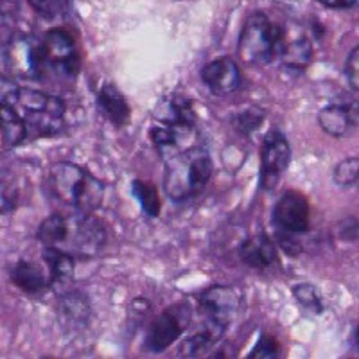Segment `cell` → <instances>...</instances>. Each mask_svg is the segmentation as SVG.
<instances>
[{"mask_svg": "<svg viewBox=\"0 0 359 359\" xmlns=\"http://www.w3.org/2000/svg\"><path fill=\"white\" fill-rule=\"evenodd\" d=\"M38 241L45 248L62 250L74 259H90L104 248L108 232L92 214L72 210L47 217L38 229Z\"/></svg>", "mask_w": 359, "mask_h": 359, "instance_id": "1", "label": "cell"}, {"mask_svg": "<svg viewBox=\"0 0 359 359\" xmlns=\"http://www.w3.org/2000/svg\"><path fill=\"white\" fill-rule=\"evenodd\" d=\"M6 101L22 118L27 139L53 137L63 128L65 102L56 95L43 94L38 90L17 88L6 97Z\"/></svg>", "mask_w": 359, "mask_h": 359, "instance_id": "2", "label": "cell"}, {"mask_svg": "<svg viewBox=\"0 0 359 359\" xmlns=\"http://www.w3.org/2000/svg\"><path fill=\"white\" fill-rule=\"evenodd\" d=\"M49 185L54 196L70 210L92 214L104 198V187L86 169L76 163L62 162L50 169Z\"/></svg>", "mask_w": 359, "mask_h": 359, "instance_id": "3", "label": "cell"}, {"mask_svg": "<svg viewBox=\"0 0 359 359\" xmlns=\"http://www.w3.org/2000/svg\"><path fill=\"white\" fill-rule=\"evenodd\" d=\"M212 176V158L205 149L191 147L168 160L165 192L175 201H185L207 187Z\"/></svg>", "mask_w": 359, "mask_h": 359, "instance_id": "4", "label": "cell"}, {"mask_svg": "<svg viewBox=\"0 0 359 359\" xmlns=\"http://www.w3.org/2000/svg\"><path fill=\"white\" fill-rule=\"evenodd\" d=\"M284 34L278 25L262 13H255L245 22L239 36L237 53L246 65H266L278 56Z\"/></svg>", "mask_w": 359, "mask_h": 359, "instance_id": "5", "label": "cell"}, {"mask_svg": "<svg viewBox=\"0 0 359 359\" xmlns=\"http://www.w3.org/2000/svg\"><path fill=\"white\" fill-rule=\"evenodd\" d=\"M239 293L229 286H214L200 297V313L203 318L200 332L212 345L226 332L233 314L239 309Z\"/></svg>", "mask_w": 359, "mask_h": 359, "instance_id": "6", "label": "cell"}, {"mask_svg": "<svg viewBox=\"0 0 359 359\" xmlns=\"http://www.w3.org/2000/svg\"><path fill=\"white\" fill-rule=\"evenodd\" d=\"M6 62L15 76L29 81H38L47 69L41 41L29 34H17L9 40L6 47Z\"/></svg>", "mask_w": 359, "mask_h": 359, "instance_id": "7", "label": "cell"}, {"mask_svg": "<svg viewBox=\"0 0 359 359\" xmlns=\"http://www.w3.org/2000/svg\"><path fill=\"white\" fill-rule=\"evenodd\" d=\"M191 322V309L185 304H176L160 313L146 334V347L149 352H163L169 348Z\"/></svg>", "mask_w": 359, "mask_h": 359, "instance_id": "8", "label": "cell"}, {"mask_svg": "<svg viewBox=\"0 0 359 359\" xmlns=\"http://www.w3.org/2000/svg\"><path fill=\"white\" fill-rule=\"evenodd\" d=\"M291 160V147L286 135L271 130L262 140L261 147V187L271 191L278 184Z\"/></svg>", "mask_w": 359, "mask_h": 359, "instance_id": "9", "label": "cell"}, {"mask_svg": "<svg viewBox=\"0 0 359 359\" xmlns=\"http://www.w3.org/2000/svg\"><path fill=\"white\" fill-rule=\"evenodd\" d=\"M41 49L47 67L62 70L67 76H76L79 72L81 60H79L78 47L65 29H53L45 34L41 40Z\"/></svg>", "mask_w": 359, "mask_h": 359, "instance_id": "10", "label": "cell"}, {"mask_svg": "<svg viewBox=\"0 0 359 359\" xmlns=\"http://www.w3.org/2000/svg\"><path fill=\"white\" fill-rule=\"evenodd\" d=\"M311 210L309 203L300 192L290 191L282 194L273 208V223L278 233H304L309 230Z\"/></svg>", "mask_w": 359, "mask_h": 359, "instance_id": "11", "label": "cell"}, {"mask_svg": "<svg viewBox=\"0 0 359 359\" xmlns=\"http://www.w3.org/2000/svg\"><path fill=\"white\" fill-rule=\"evenodd\" d=\"M155 118L158 124L175 128L180 131L191 133L196 126V111L192 108V102L185 95H169L158 102L155 110Z\"/></svg>", "mask_w": 359, "mask_h": 359, "instance_id": "12", "label": "cell"}, {"mask_svg": "<svg viewBox=\"0 0 359 359\" xmlns=\"http://www.w3.org/2000/svg\"><path fill=\"white\" fill-rule=\"evenodd\" d=\"M201 79L216 95H229L241 86L239 67L230 57H217L201 70Z\"/></svg>", "mask_w": 359, "mask_h": 359, "instance_id": "13", "label": "cell"}, {"mask_svg": "<svg viewBox=\"0 0 359 359\" xmlns=\"http://www.w3.org/2000/svg\"><path fill=\"white\" fill-rule=\"evenodd\" d=\"M318 123L331 137H345L359 126V101L329 104L320 111Z\"/></svg>", "mask_w": 359, "mask_h": 359, "instance_id": "14", "label": "cell"}, {"mask_svg": "<svg viewBox=\"0 0 359 359\" xmlns=\"http://www.w3.org/2000/svg\"><path fill=\"white\" fill-rule=\"evenodd\" d=\"M239 257L250 268H269V266L277 262V246L264 233L250 236L239 246Z\"/></svg>", "mask_w": 359, "mask_h": 359, "instance_id": "15", "label": "cell"}, {"mask_svg": "<svg viewBox=\"0 0 359 359\" xmlns=\"http://www.w3.org/2000/svg\"><path fill=\"white\" fill-rule=\"evenodd\" d=\"M97 104L102 115L115 126H124L130 121V104H128L126 97L118 92L117 86H102L97 94Z\"/></svg>", "mask_w": 359, "mask_h": 359, "instance_id": "16", "label": "cell"}, {"mask_svg": "<svg viewBox=\"0 0 359 359\" xmlns=\"http://www.w3.org/2000/svg\"><path fill=\"white\" fill-rule=\"evenodd\" d=\"M60 313V322L69 331L72 329H81L88 323L90 318V304L86 297L79 293H65L57 307Z\"/></svg>", "mask_w": 359, "mask_h": 359, "instance_id": "17", "label": "cell"}, {"mask_svg": "<svg viewBox=\"0 0 359 359\" xmlns=\"http://www.w3.org/2000/svg\"><path fill=\"white\" fill-rule=\"evenodd\" d=\"M11 278L22 291L29 294H41L50 287L49 277L29 261L17 262L11 271Z\"/></svg>", "mask_w": 359, "mask_h": 359, "instance_id": "18", "label": "cell"}, {"mask_svg": "<svg viewBox=\"0 0 359 359\" xmlns=\"http://www.w3.org/2000/svg\"><path fill=\"white\" fill-rule=\"evenodd\" d=\"M43 261L49 269L50 287L67 286L74 277V257L56 248H45Z\"/></svg>", "mask_w": 359, "mask_h": 359, "instance_id": "19", "label": "cell"}, {"mask_svg": "<svg viewBox=\"0 0 359 359\" xmlns=\"http://www.w3.org/2000/svg\"><path fill=\"white\" fill-rule=\"evenodd\" d=\"M0 137L6 146H18L27 139L22 118L6 99L0 101Z\"/></svg>", "mask_w": 359, "mask_h": 359, "instance_id": "20", "label": "cell"}, {"mask_svg": "<svg viewBox=\"0 0 359 359\" xmlns=\"http://www.w3.org/2000/svg\"><path fill=\"white\" fill-rule=\"evenodd\" d=\"M149 135H151V142L155 144L160 155L169 160L182 151L184 139L189 135V131H180L175 128L163 126V124H156L151 128Z\"/></svg>", "mask_w": 359, "mask_h": 359, "instance_id": "21", "label": "cell"}, {"mask_svg": "<svg viewBox=\"0 0 359 359\" xmlns=\"http://www.w3.org/2000/svg\"><path fill=\"white\" fill-rule=\"evenodd\" d=\"M278 56L282 63L290 69H306L313 60V47H311V41L302 36L291 41L284 40Z\"/></svg>", "mask_w": 359, "mask_h": 359, "instance_id": "22", "label": "cell"}, {"mask_svg": "<svg viewBox=\"0 0 359 359\" xmlns=\"http://www.w3.org/2000/svg\"><path fill=\"white\" fill-rule=\"evenodd\" d=\"M20 200V182L9 169H0V212L15 210Z\"/></svg>", "mask_w": 359, "mask_h": 359, "instance_id": "23", "label": "cell"}, {"mask_svg": "<svg viewBox=\"0 0 359 359\" xmlns=\"http://www.w3.org/2000/svg\"><path fill=\"white\" fill-rule=\"evenodd\" d=\"M133 194L139 200L140 207L147 216H158L160 214V198L156 194V189L153 185L146 184L142 180H135L133 182Z\"/></svg>", "mask_w": 359, "mask_h": 359, "instance_id": "24", "label": "cell"}, {"mask_svg": "<svg viewBox=\"0 0 359 359\" xmlns=\"http://www.w3.org/2000/svg\"><path fill=\"white\" fill-rule=\"evenodd\" d=\"M293 294L298 300V304L302 307H306L311 313L320 314L323 311V302L322 297H320L318 290L311 284H298L293 287Z\"/></svg>", "mask_w": 359, "mask_h": 359, "instance_id": "25", "label": "cell"}, {"mask_svg": "<svg viewBox=\"0 0 359 359\" xmlns=\"http://www.w3.org/2000/svg\"><path fill=\"white\" fill-rule=\"evenodd\" d=\"M262 121H264V111L259 110V108H248V110L236 115V118H233V126L237 128V131L248 135L252 133V131L257 130L262 124Z\"/></svg>", "mask_w": 359, "mask_h": 359, "instance_id": "26", "label": "cell"}, {"mask_svg": "<svg viewBox=\"0 0 359 359\" xmlns=\"http://www.w3.org/2000/svg\"><path fill=\"white\" fill-rule=\"evenodd\" d=\"M359 180V158H347L334 169V182L338 185H352Z\"/></svg>", "mask_w": 359, "mask_h": 359, "instance_id": "27", "label": "cell"}, {"mask_svg": "<svg viewBox=\"0 0 359 359\" xmlns=\"http://www.w3.org/2000/svg\"><path fill=\"white\" fill-rule=\"evenodd\" d=\"M29 6L43 18H56L67 11L69 0H27Z\"/></svg>", "mask_w": 359, "mask_h": 359, "instance_id": "28", "label": "cell"}, {"mask_svg": "<svg viewBox=\"0 0 359 359\" xmlns=\"http://www.w3.org/2000/svg\"><path fill=\"white\" fill-rule=\"evenodd\" d=\"M278 355H280V345H278L277 339H275L273 336L262 334L248 358L250 359H275L278 358Z\"/></svg>", "mask_w": 359, "mask_h": 359, "instance_id": "29", "label": "cell"}, {"mask_svg": "<svg viewBox=\"0 0 359 359\" xmlns=\"http://www.w3.org/2000/svg\"><path fill=\"white\" fill-rule=\"evenodd\" d=\"M210 347H212V343L208 341L201 332H198V334L184 339L178 351H180V355H184V358H198V355H201L207 348Z\"/></svg>", "mask_w": 359, "mask_h": 359, "instance_id": "30", "label": "cell"}, {"mask_svg": "<svg viewBox=\"0 0 359 359\" xmlns=\"http://www.w3.org/2000/svg\"><path fill=\"white\" fill-rule=\"evenodd\" d=\"M347 78L354 90L359 92V47H355L347 60Z\"/></svg>", "mask_w": 359, "mask_h": 359, "instance_id": "31", "label": "cell"}, {"mask_svg": "<svg viewBox=\"0 0 359 359\" xmlns=\"http://www.w3.org/2000/svg\"><path fill=\"white\" fill-rule=\"evenodd\" d=\"M318 2L331 9H347L352 8L358 0H318Z\"/></svg>", "mask_w": 359, "mask_h": 359, "instance_id": "32", "label": "cell"}, {"mask_svg": "<svg viewBox=\"0 0 359 359\" xmlns=\"http://www.w3.org/2000/svg\"><path fill=\"white\" fill-rule=\"evenodd\" d=\"M17 88H18V86H15V85H13V83L6 81L4 78H0V101L8 97V95L11 94L13 90H17Z\"/></svg>", "mask_w": 359, "mask_h": 359, "instance_id": "33", "label": "cell"}, {"mask_svg": "<svg viewBox=\"0 0 359 359\" xmlns=\"http://www.w3.org/2000/svg\"><path fill=\"white\" fill-rule=\"evenodd\" d=\"M355 341H358V347H359V329H358V338H355Z\"/></svg>", "mask_w": 359, "mask_h": 359, "instance_id": "34", "label": "cell"}]
</instances>
